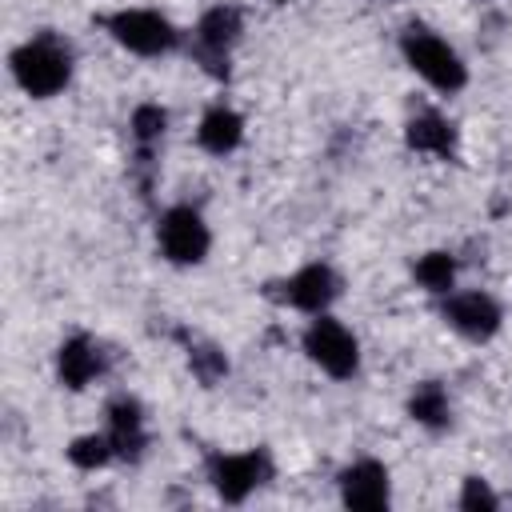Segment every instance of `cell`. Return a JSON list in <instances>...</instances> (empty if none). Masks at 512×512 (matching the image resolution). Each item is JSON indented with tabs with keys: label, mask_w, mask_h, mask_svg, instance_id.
<instances>
[{
	"label": "cell",
	"mask_w": 512,
	"mask_h": 512,
	"mask_svg": "<svg viewBox=\"0 0 512 512\" xmlns=\"http://www.w3.org/2000/svg\"><path fill=\"white\" fill-rule=\"evenodd\" d=\"M12 76H16V84L28 96L48 100V96H56L68 84V76H72V52L56 36H36V40H28V44H20L12 52Z\"/></svg>",
	"instance_id": "cell-1"
},
{
	"label": "cell",
	"mask_w": 512,
	"mask_h": 512,
	"mask_svg": "<svg viewBox=\"0 0 512 512\" xmlns=\"http://www.w3.org/2000/svg\"><path fill=\"white\" fill-rule=\"evenodd\" d=\"M400 48H404V60H408L432 88H440V92L464 88L468 72H464V64H460V56H456L440 36H432L428 28H416V24H412V28L404 32Z\"/></svg>",
	"instance_id": "cell-2"
},
{
	"label": "cell",
	"mask_w": 512,
	"mask_h": 512,
	"mask_svg": "<svg viewBox=\"0 0 512 512\" xmlns=\"http://www.w3.org/2000/svg\"><path fill=\"white\" fill-rule=\"evenodd\" d=\"M104 24H108L112 40L124 44L128 52H136V56H160V52L176 48V40H180V32H176L160 12H148V8L112 12Z\"/></svg>",
	"instance_id": "cell-3"
},
{
	"label": "cell",
	"mask_w": 512,
	"mask_h": 512,
	"mask_svg": "<svg viewBox=\"0 0 512 512\" xmlns=\"http://www.w3.org/2000/svg\"><path fill=\"white\" fill-rule=\"evenodd\" d=\"M304 352L312 356V364H320V368H324L328 376H336V380H348V376H356V368H360L356 336H352L344 324H336L332 316H324V312H320V320L308 324V332H304Z\"/></svg>",
	"instance_id": "cell-4"
},
{
	"label": "cell",
	"mask_w": 512,
	"mask_h": 512,
	"mask_svg": "<svg viewBox=\"0 0 512 512\" xmlns=\"http://www.w3.org/2000/svg\"><path fill=\"white\" fill-rule=\"evenodd\" d=\"M160 248L172 264H200L208 256V224L196 208H168L160 216Z\"/></svg>",
	"instance_id": "cell-5"
},
{
	"label": "cell",
	"mask_w": 512,
	"mask_h": 512,
	"mask_svg": "<svg viewBox=\"0 0 512 512\" xmlns=\"http://www.w3.org/2000/svg\"><path fill=\"white\" fill-rule=\"evenodd\" d=\"M268 472H272V464H268V452H260V448L212 460V484L228 504H240L252 488H260L268 480Z\"/></svg>",
	"instance_id": "cell-6"
},
{
	"label": "cell",
	"mask_w": 512,
	"mask_h": 512,
	"mask_svg": "<svg viewBox=\"0 0 512 512\" xmlns=\"http://www.w3.org/2000/svg\"><path fill=\"white\" fill-rule=\"evenodd\" d=\"M240 40V12L232 4H216L200 16L196 24V48H200V60L224 76L228 72V48Z\"/></svg>",
	"instance_id": "cell-7"
},
{
	"label": "cell",
	"mask_w": 512,
	"mask_h": 512,
	"mask_svg": "<svg viewBox=\"0 0 512 512\" xmlns=\"http://www.w3.org/2000/svg\"><path fill=\"white\" fill-rule=\"evenodd\" d=\"M444 320L468 340H488L500 328V304L488 292H456L444 304Z\"/></svg>",
	"instance_id": "cell-8"
},
{
	"label": "cell",
	"mask_w": 512,
	"mask_h": 512,
	"mask_svg": "<svg viewBox=\"0 0 512 512\" xmlns=\"http://www.w3.org/2000/svg\"><path fill=\"white\" fill-rule=\"evenodd\" d=\"M340 500L348 508H384L388 504V468L376 460H356L340 472Z\"/></svg>",
	"instance_id": "cell-9"
},
{
	"label": "cell",
	"mask_w": 512,
	"mask_h": 512,
	"mask_svg": "<svg viewBox=\"0 0 512 512\" xmlns=\"http://www.w3.org/2000/svg\"><path fill=\"white\" fill-rule=\"evenodd\" d=\"M336 296V272L328 264H308L284 284V300L300 312H324Z\"/></svg>",
	"instance_id": "cell-10"
},
{
	"label": "cell",
	"mask_w": 512,
	"mask_h": 512,
	"mask_svg": "<svg viewBox=\"0 0 512 512\" xmlns=\"http://www.w3.org/2000/svg\"><path fill=\"white\" fill-rule=\"evenodd\" d=\"M100 352H96V344L92 340H84V336H72V340H64L60 344V352H56V372H60V384L64 388H72V392H80L92 376H100Z\"/></svg>",
	"instance_id": "cell-11"
},
{
	"label": "cell",
	"mask_w": 512,
	"mask_h": 512,
	"mask_svg": "<svg viewBox=\"0 0 512 512\" xmlns=\"http://www.w3.org/2000/svg\"><path fill=\"white\" fill-rule=\"evenodd\" d=\"M108 440H112V452L124 460H136L144 452V416L136 400H116L108 408Z\"/></svg>",
	"instance_id": "cell-12"
},
{
	"label": "cell",
	"mask_w": 512,
	"mask_h": 512,
	"mask_svg": "<svg viewBox=\"0 0 512 512\" xmlns=\"http://www.w3.org/2000/svg\"><path fill=\"white\" fill-rule=\"evenodd\" d=\"M240 136H244V120H240L232 108H224V104L208 108V112H204V120H200V128H196L200 148H208L212 156L232 152V148L240 144Z\"/></svg>",
	"instance_id": "cell-13"
},
{
	"label": "cell",
	"mask_w": 512,
	"mask_h": 512,
	"mask_svg": "<svg viewBox=\"0 0 512 512\" xmlns=\"http://www.w3.org/2000/svg\"><path fill=\"white\" fill-rule=\"evenodd\" d=\"M404 136H408V148H416V152H432V156H452V152H456V132H452V124H448L444 116H436V112L412 116Z\"/></svg>",
	"instance_id": "cell-14"
},
{
	"label": "cell",
	"mask_w": 512,
	"mask_h": 512,
	"mask_svg": "<svg viewBox=\"0 0 512 512\" xmlns=\"http://www.w3.org/2000/svg\"><path fill=\"white\" fill-rule=\"evenodd\" d=\"M408 416L416 420V424H424V428H444L448 424V396H444V388L440 384H420L412 396H408Z\"/></svg>",
	"instance_id": "cell-15"
},
{
	"label": "cell",
	"mask_w": 512,
	"mask_h": 512,
	"mask_svg": "<svg viewBox=\"0 0 512 512\" xmlns=\"http://www.w3.org/2000/svg\"><path fill=\"white\" fill-rule=\"evenodd\" d=\"M416 280L428 292H448L452 280H456V260L448 252H428V256L416 260Z\"/></svg>",
	"instance_id": "cell-16"
},
{
	"label": "cell",
	"mask_w": 512,
	"mask_h": 512,
	"mask_svg": "<svg viewBox=\"0 0 512 512\" xmlns=\"http://www.w3.org/2000/svg\"><path fill=\"white\" fill-rule=\"evenodd\" d=\"M112 456H116V452H112V440H108V436H76V440L68 444V460H72L76 468H84V472L104 468Z\"/></svg>",
	"instance_id": "cell-17"
},
{
	"label": "cell",
	"mask_w": 512,
	"mask_h": 512,
	"mask_svg": "<svg viewBox=\"0 0 512 512\" xmlns=\"http://www.w3.org/2000/svg\"><path fill=\"white\" fill-rule=\"evenodd\" d=\"M164 124H168V116H164L160 104H140V108L132 112V136H136V144H140L144 156H148L152 144L164 136Z\"/></svg>",
	"instance_id": "cell-18"
},
{
	"label": "cell",
	"mask_w": 512,
	"mask_h": 512,
	"mask_svg": "<svg viewBox=\"0 0 512 512\" xmlns=\"http://www.w3.org/2000/svg\"><path fill=\"white\" fill-rule=\"evenodd\" d=\"M188 360H192V368H196V376L204 380V384H212V380H220L224 372H228V360H224V352H216V348H188Z\"/></svg>",
	"instance_id": "cell-19"
},
{
	"label": "cell",
	"mask_w": 512,
	"mask_h": 512,
	"mask_svg": "<svg viewBox=\"0 0 512 512\" xmlns=\"http://www.w3.org/2000/svg\"><path fill=\"white\" fill-rule=\"evenodd\" d=\"M460 508L476 512V508H496V492L480 480V476H468L464 480V492H460Z\"/></svg>",
	"instance_id": "cell-20"
},
{
	"label": "cell",
	"mask_w": 512,
	"mask_h": 512,
	"mask_svg": "<svg viewBox=\"0 0 512 512\" xmlns=\"http://www.w3.org/2000/svg\"><path fill=\"white\" fill-rule=\"evenodd\" d=\"M280 4H288V0H280Z\"/></svg>",
	"instance_id": "cell-21"
}]
</instances>
